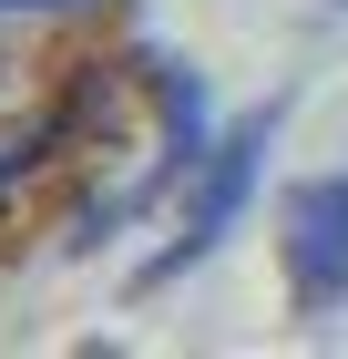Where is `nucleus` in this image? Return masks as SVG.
Segmentation results:
<instances>
[{"mask_svg":"<svg viewBox=\"0 0 348 359\" xmlns=\"http://www.w3.org/2000/svg\"><path fill=\"white\" fill-rule=\"evenodd\" d=\"M277 267H287L297 318L348 308V175H307L277 195Z\"/></svg>","mask_w":348,"mask_h":359,"instance_id":"f03ea898","label":"nucleus"},{"mask_svg":"<svg viewBox=\"0 0 348 359\" xmlns=\"http://www.w3.org/2000/svg\"><path fill=\"white\" fill-rule=\"evenodd\" d=\"M267 154H277V103L215 134V154L185 175V185H174V236H164V247L134 267L144 298H154V287H174L185 267H205V257L236 236V216H246V195H256V175H267Z\"/></svg>","mask_w":348,"mask_h":359,"instance_id":"f257e3e1","label":"nucleus"},{"mask_svg":"<svg viewBox=\"0 0 348 359\" xmlns=\"http://www.w3.org/2000/svg\"><path fill=\"white\" fill-rule=\"evenodd\" d=\"M338 11H348V0H338Z\"/></svg>","mask_w":348,"mask_h":359,"instance_id":"7ed1b4c3","label":"nucleus"}]
</instances>
